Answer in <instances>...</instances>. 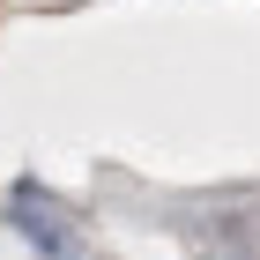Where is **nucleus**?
I'll return each mask as SVG.
<instances>
[{
	"instance_id": "nucleus-1",
	"label": "nucleus",
	"mask_w": 260,
	"mask_h": 260,
	"mask_svg": "<svg viewBox=\"0 0 260 260\" xmlns=\"http://www.w3.org/2000/svg\"><path fill=\"white\" fill-rule=\"evenodd\" d=\"M8 223H15V231L38 245L45 260H82V245H75V231H67V216H60V208H45V201H38V186H15V201H8Z\"/></svg>"
}]
</instances>
